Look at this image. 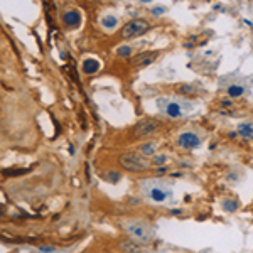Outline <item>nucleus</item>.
I'll return each instance as SVG.
<instances>
[{"label": "nucleus", "instance_id": "1", "mask_svg": "<svg viewBox=\"0 0 253 253\" xmlns=\"http://www.w3.org/2000/svg\"><path fill=\"white\" fill-rule=\"evenodd\" d=\"M138 194L150 206H172L175 201L172 186L159 177H149L138 182Z\"/></svg>", "mask_w": 253, "mask_h": 253}, {"label": "nucleus", "instance_id": "2", "mask_svg": "<svg viewBox=\"0 0 253 253\" xmlns=\"http://www.w3.org/2000/svg\"><path fill=\"white\" fill-rule=\"evenodd\" d=\"M120 228L126 238L140 247H149L157 238L156 228L142 216H125L120 219Z\"/></svg>", "mask_w": 253, "mask_h": 253}, {"label": "nucleus", "instance_id": "3", "mask_svg": "<svg viewBox=\"0 0 253 253\" xmlns=\"http://www.w3.org/2000/svg\"><path fill=\"white\" fill-rule=\"evenodd\" d=\"M157 110L161 115H164L170 120H179V118H186L187 115L196 110V105L187 98L181 95H164L159 96L156 100Z\"/></svg>", "mask_w": 253, "mask_h": 253}, {"label": "nucleus", "instance_id": "4", "mask_svg": "<svg viewBox=\"0 0 253 253\" xmlns=\"http://www.w3.org/2000/svg\"><path fill=\"white\" fill-rule=\"evenodd\" d=\"M118 166L126 172L132 174H144L150 170V161H147L144 156H140L138 152H125L118 157Z\"/></svg>", "mask_w": 253, "mask_h": 253}, {"label": "nucleus", "instance_id": "5", "mask_svg": "<svg viewBox=\"0 0 253 253\" xmlns=\"http://www.w3.org/2000/svg\"><path fill=\"white\" fill-rule=\"evenodd\" d=\"M203 140H205V135H203V132L198 128H184L175 133V137H174L175 147L181 150H187V152L199 149V147L203 145Z\"/></svg>", "mask_w": 253, "mask_h": 253}, {"label": "nucleus", "instance_id": "6", "mask_svg": "<svg viewBox=\"0 0 253 253\" xmlns=\"http://www.w3.org/2000/svg\"><path fill=\"white\" fill-rule=\"evenodd\" d=\"M149 31H150V24L147 19H132L122 26V29L118 31V36L124 41H130V39L140 38L142 34H145Z\"/></svg>", "mask_w": 253, "mask_h": 253}, {"label": "nucleus", "instance_id": "7", "mask_svg": "<svg viewBox=\"0 0 253 253\" xmlns=\"http://www.w3.org/2000/svg\"><path fill=\"white\" fill-rule=\"evenodd\" d=\"M161 128V124L156 118H142L133 126V138H150L154 137Z\"/></svg>", "mask_w": 253, "mask_h": 253}, {"label": "nucleus", "instance_id": "8", "mask_svg": "<svg viewBox=\"0 0 253 253\" xmlns=\"http://www.w3.org/2000/svg\"><path fill=\"white\" fill-rule=\"evenodd\" d=\"M219 83H223V81H219ZM224 93H226V96L230 98V100H238V98H242L248 93V86L242 80L228 81V83L224 84Z\"/></svg>", "mask_w": 253, "mask_h": 253}, {"label": "nucleus", "instance_id": "9", "mask_svg": "<svg viewBox=\"0 0 253 253\" xmlns=\"http://www.w3.org/2000/svg\"><path fill=\"white\" fill-rule=\"evenodd\" d=\"M81 20H83V17H81V12L78 9H68L61 14V22L69 31L78 29L81 26Z\"/></svg>", "mask_w": 253, "mask_h": 253}, {"label": "nucleus", "instance_id": "10", "mask_svg": "<svg viewBox=\"0 0 253 253\" xmlns=\"http://www.w3.org/2000/svg\"><path fill=\"white\" fill-rule=\"evenodd\" d=\"M236 133L245 142H253V120H243L236 125Z\"/></svg>", "mask_w": 253, "mask_h": 253}, {"label": "nucleus", "instance_id": "11", "mask_svg": "<svg viewBox=\"0 0 253 253\" xmlns=\"http://www.w3.org/2000/svg\"><path fill=\"white\" fill-rule=\"evenodd\" d=\"M157 142L154 140H147V142H142L140 145H138V154L140 156H144L145 159H152L154 156H157Z\"/></svg>", "mask_w": 253, "mask_h": 253}, {"label": "nucleus", "instance_id": "12", "mask_svg": "<svg viewBox=\"0 0 253 253\" xmlns=\"http://www.w3.org/2000/svg\"><path fill=\"white\" fill-rule=\"evenodd\" d=\"M219 206H221V210L224 211V213L228 214H233L236 213V211L240 210V201L236 198H231V196H226V198H223L221 201H219Z\"/></svg>", "mask_w": 253, "mask_h": 253}, {"label": "nucleus", "instance_id": "13", "mask_svg": "<svg viewBox=\"0 0 253 253\" xmlns=\"http://www.w3.org/2000/svg\"><path fill=\"white\" fill-rule=\"evenodd\" d=\"M100 26L103 27L107 32H112L115 31L118 27V17L115 14H105L100 17Z\"/></svg>", "mask_w": 253, "mask_h": 253}, {"label": "nucleus", "instance_id": "14", "mask_svg": "<svg viewBox=\"0 0 253 253\" xmlns=\"http://www.w3.org/2000/svg\"><path fill=\"white\" fill-rule=\"evenodd\" d=\"M81 69H83L84 75H95V73L100 71V61H96V59H93V58L84 59Z\"/></svg>", "mask_w": 253, "mask_h": 253}, {"label": "nucleus", "instance_id": "15", "mask_svg": "<svg viewBox=\"0 0 253 253\" xmlns=\"http://www.w3.org/2000/svg\"><path fill=\"white\" fill-rule=\"evenodd\" d=\"M175 89L181 93V96H191V95H194V93L198 91V86L193 84V83H182V84H177Z\"/></svg>", "mask_w": 253, "mask_h": 253}, {"label": "nucleus", "instance_id": "16", "mask_svg": "<svg viewBox=\"0 0 253 253\" xmlns=\"http://www.w3.org/2000/svg\"><path fill=\"white\" fill-rule=\"evenodd\" d=\"M167 161H169V157L166 156V154H157V156H154L150 159V166L152 167H162V166H167Z\"/></svg>", "mask_w": 253, "mask_h": 253}, {"label": "nucleus", "instance_id": "17", "mask_svg": "<svg viewBox=\"0 0 253 253\" xmlns=\"http://www.w3.org/2000/svg\"><path fill=\"white\" fill-rule=\"evenodd\" d=\"M132 52H133V47L128 46V44H124V46L117 47V56H118V58H122V59L132 56Z\"/></svg>", "mask_w": 253, "mask_h": 253}, {"label": "nucleus", "instance_id": "18", "mask_svg": "<svg viewBox=\"0 0 253 253\" xmlns=\"http://www.w3.org/2000/svg\"><path fill=\"white\" fill-rule=\"evenodd\" d=\"M105 179H107L108 182H112V184H117L122 179V172H118V170H110V172L105 174Z\"/></svg>", "mask_w": 253, "mask_h": 253}, {"label": "nucleus", "instance_id": "19", "mask_svg": "<svg viewBox=\"0 0 253 253\" xmlns=\"http://www.w3.org/2000/svg\"><path fill=\"white\" fill-rule=\"evenodd\" d=\"M38 252L39 253H56V252H58V248L52 247V245H39Z\"/></svg>", "mask_w": 253, "mask_h": 253}, {"label": "nucleus", "instance_id": "20", "mask_svg": "<svg viewBox=\"0 0 253 253\" xmlns=\"http://www.w3.org/2000/svg\"><path fill=\"white\" fill-rule=\"evenodd\" d=\"M167 12V7L166 5H156L152 9V14L156 15V17H161V15H164Z\"/></svg>", "mask_w": 253, "mask_h": 253}, {"label": "nucleus", "instance_id": "21", "mask_svg": "<svg viewBox=\"0 0 253 253\" xmlns=\"http://www.w3.org/2000/svg\"><path fill=\"white\" fill-rule=\"evenodd\" d=\"M140 253H174V252H169V250H150V248L144 247L140 250Z\"/></svg>", "mask_w": 253, "mask_h": 253}, {"label": "nucleus", "instance_id": "22", "mask_svg": "<svg viewBox=\"0 0 253 253\" xmlns=\"http://www.w3.org/2000/svg\"><path fill=\"white\" fill-rule=\"evenodd\" d=\"M156 172H157V174H166V172H169V167H167V166L157 167V169H156Z\"/></svg>", "mask_w": 253, "mask_h": 253}, {"label": "nucleus", "instance_id": "23", "mask_svg": "<svg viewBox=\"0 0 253 253\" xmlns=\"http://www.w3.org/2000/svg\"><path fill=\"white\" fill-rule=\"evenodd\" d=\"M170 214H172V216H177V214H182V210H170Z\"/></svg>", "mask_w": 253, "mask_h": 253}, {"label": "nucleus", "instance_id": "24", "mask_svg": "<svg viewBox=\"0 0 253 253\" xmlns=\"http://www.w3.org/2000/svg\"><path fill=\"white\" fill-rule=\"evenodd\" d=\"M228 137H230V138H236V137H238V133H236V132H230V133H228Z\"/></svg>", "mask_w": 253, "mask_h": 253}, {"label": "nucleus", "instance_id": "25", "mask_svg": "<svg viewBox=\"0 0 253 253\" xmlns=\"http://www.w3.org/2000/svg\"><path fill=\"white\" fill-rule=\"evenodd\" d=\"M170 175H174V177H181V175H184V174H181V172H174V174H170Z\"/></svg>", "mask_w": 253, "mask_h": 253}]
</instances>
